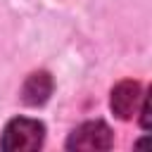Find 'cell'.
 <instances>
[{
    "label": "cell",
    "instance_id": "obj_1",
    "mask_svg": "<svg viewBox=\"0 0 152 152\" xmlns=\"http://www.w3.org/2000/svg\"><path fill=\"white\" fill-rule=\"evenodd\" d=\"M43 138H45V126L40 121L19 116L5 126L0 147L7 152H31L43 145Z\"/></svg>",
    "mask_w": 152,
    "mask_h": 152
},
{
    "label": "cell",
    "instance_id": "obj_2",
    "mask_svg": "<svg viewBox=\"0 0 152 152\" xmlns=\"http://www.w3.org/2000/svg\"><path fill=\"white\" fill-rule=\"evenodd\" d=\"M66 147L69 150H109L112 131L104 121H86L69 135Z\"/></svg>",
    "mask_w": 152,
    "mask_h": 152
},
{
    "label": "cell",
    "instance_id": "obj_3",
    "mask_svg": "<svg viewBox=\"0 0 152 152\" xmlns=\"http://www.w3.org/2000/svg\"><path fill=\"white\" fill-rule=\"evenodd\" d=\"M142 88L138 81H121L112 90V112L119 119H133L142 104Z\"/></svg>",
    "mask_w": 152,
    "mask_h": 152
},
{
    "label": "cell",
    "instance_id": "obj_4",
    "mask_svg": "<svg viewBox=\"0 0 152 152\" xmlns=\"http://www.w3.org/2000/svg\"><path fill=\"white\" fill-rule=\"evenodd\" d=\"M24 102L26 104H43L50 93H52V78L45 74V71H38V74H31L24 83Z\"/></svg>",
    "mask_w": 152,
    "mask_h": 152
}]
</instances>
